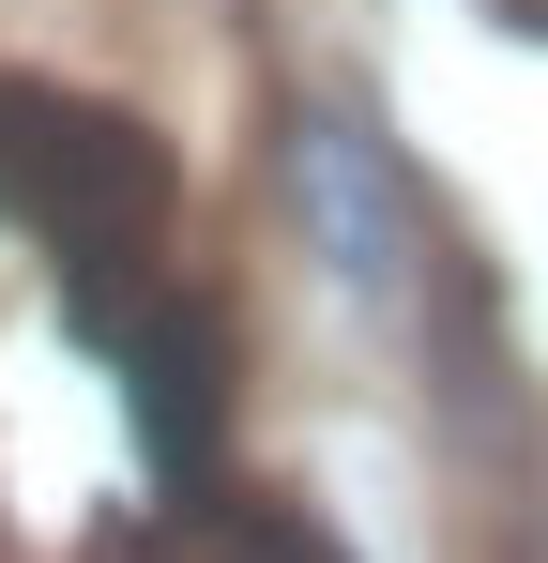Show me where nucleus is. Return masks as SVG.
<instances>
[{"instance_id":"1","label":"nucleus","mask_w":548,"mask_h":563,"mask_svg":"<svg viewBox=\"0 0 548 563\" xmlns=\"http://www.w3.org/2000/svg\"><path fill=\"white\" fill-rule=\"evenodd\" d=\"M0 213L62 260L77 289H107L153 229H168V153L122 122V107H77V92H0Z\"/></svg>"},{"instance_id":"2","label":"nucleus","mask_w":548,"mask_h":563,"mask_svg":"<svg viewBox=\"0 0 548 563\" xmlns=\"http://www.w3.org/2000/svg\"><path fill=\"white\" fill-rule=\"evenodd\" d=\"M305 229L336 244V275H351V289L396 275V168H381L365 137H336V122H305Z\"/></svg>"}]
</instances>
